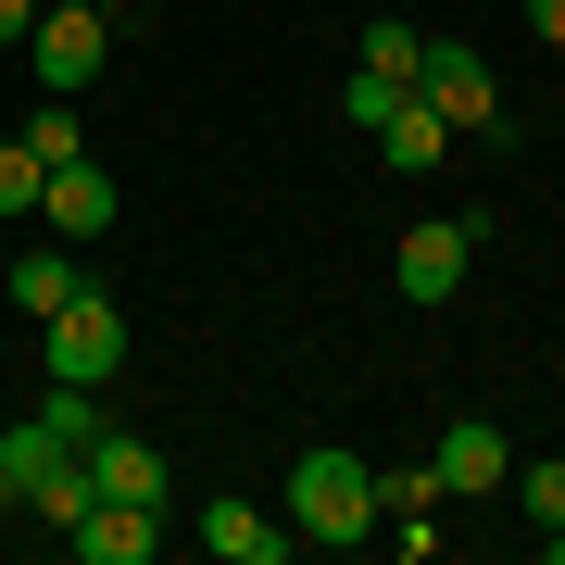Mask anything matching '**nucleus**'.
<instances>
[{
    "label": "nucleus",
    "instance_id": "nucleus-1",
    "mask_svg": "<svg viewBox=\"0 0 565 565\" xmlns=\"http://www.w3.org/2000/svg\"><path fill=\"white\" fill-rule=\"evenodd\" d=\"M289 541H315V553L377 541V465L340 452V440H315L302 465H289Z\"/></svg>",
    "mask_w": 565,
    "mask_h": 565
},
{
    "label": "nucleus",
    "instance_id": "nucleus-2",
    "mask_svg": "<svg viewBox=\"0 0 565 565\" xmlns=\"http://www.w3.org/2000/svg\"><path fill=\"white\" fill-rule=\"evenodd\" d=\"M102 51H114V25L88 13V0H51V13L25 25V76H39V102H88V88H102Z\"/></svg>",
    "mask_w": 565,
    "mask_h": 565
},
{
    "label": "nucleus",
    "instance_id": "nucleus-3",
    "mask_svg": "<svg viewBox=\"0 0 565 565\" xmlns=\"http://www.w3.org/2000/svg\"><path fill=\"white\" fill-rule=\"evenodd\" d=\"M415 102L452 126V139H515L503 126V76H490L465 39H427V63H415Z\"/></svg>",
    "mask_w": 565,
    "mask_h": 565
},
{
    "label": "nucleus",
    "instance_id": "nucleus-4",
    "mask_svg": "<svg viewBox=\"0 0 565 565\" xmlns=\"http://www.w3.org/2000/svg\"><path fill=\"white\" fill-rule=\"evenodd\" d=\"M39 364L63 390H114V364H126V315L102 302V289H76V302L51 315V340H39Z\"/></svg>",
    "mask_w": 565,
    "mask_h": 565
},
{
    "label": "nucleus",
    "instance_id": "nucleus-5",
    "mask_svg": "<svg viewBox=\"0 0 565 565\" xmlns=\"http://www.w3.org/2000/svg\"><path fill=\"white\" fill-rule=\"evenodd\" d=\"M465 264H478V214H427V226H403V302H452Z\"/></svg>",
    "mask_w": 565,
    "mask_h": 565
},
{
    "label": "nucleus",
    "instance_id": "nucleus-6",
    "mask_svg": "<svg viewBox=\"0 0 565 565\" xmlns=\"http://www.w3.org/2000/svg\"><path fill=\"white\" fill-rule=\"evenodd\" d=\"M427 465H440V503H490V490L515 478L503 427H478V415H452V427H440V452H427Z\"/></svg>",
    "mask_w": 565,
    "mask_h": 565
},
{
    "label": "nucleus",
    "instance_id": "nucleus-7",
    "mask_svg": "<svg viewBox=\"0 0 565 565\" xmlns=\"http://www.w3.org/2000/svg\"><path fill=\"white\" fill-rule=\"evenodd\" d=\"M63 553H76V565H151L163 553V515L151 503H88L76 527H63Z\"/></svg>",
    "mask_w": 565,
    "mask_h": 565
},
{
    "label": "nucleus",
    "instance_id": "nucleus-8",
    "mask_svg": "<svg viewBox=\"0 0 565 565\" xmlns=\"http://www.w3.org/2000/svg\"><path fill=\"white\" fill-rule=\"evenodd\" d=\"M39 226H51V239H102V226H114V177H102V163H51V189H39Z\"/></svg>",
    "mask_w": 565,
    "mask_h": 565
},
{
    "label": "nucleus",
    "instance_id": "nucleus-9",
    "mask_svg": "<svg viewBox=\"0 0 565 565\" xmlns=\"http://www.w3.org/2000/svg\"><path fill=\"white\" fill-rule=\"evenodd\" d=\"M0 289H13V315H63V302H76V289H88V264H76V239H39V252H13V277H0Z\"/></svg>",
    "mask_w": 565,
    "mask_h": 565
},
{
    "label": "nucleus",
    "instance_id": "nucleus-10",
    "mask_svg": "<svg viewBox=\"0 0 565 565\" xmlns=\"http://www.w3.org/2000/svg\"><path fill=\"white\" fill-rule=\"evenodd\" d=\"M88 478H102V503H151V515H163V490H177V478H163V452H151V440H126V427H102Z\"/></svg>",
    "mask_w": 565,
    "mask_h": 565
},
{
    "label": "nucleus",
    "instance_id": "nucleus-11",
    "mask_svg": "<svg viewBox=\"0 0 565 565\" xmlns=\"http://www.w3.org/2000/svg\"><path fill=\"white\" fill-rule=\"evenodd\" d=\"M202 553H226V565H289V527L264 515V503H202Z\"/></svg>",
    "mask_w": 565,
    "mask_h": 565
},
{
    "label": "nucleus",
    "instance_id": "nucleus-12",
    "mask_svg": "<svg viewBox=\"0 0 565 565\" xmlns=\"http://www.w3.org/2000/svg\"><path fill=\"white\" fill-rule=\"evenodd\" d=\"M440 151H452V126H440V114H427L415 88H403V102H390V126H377V163H390V177H427Z\"/></svg>",
    "mask_w": 565,
    "mask_h": 565
},
{
    "label": "nucleus",
    "instance_id": "nucleus-13",
    "mask_svg": "<svg viewBox=\"0 0 565 565\" xmlns=\"http://www.w3.org/2000/svg\"><path fill=\"white\" fill-rule=\"evenodd\" d=\"M51 452H76V440H51V427H39V415H25V427H0V515H13V503H25V478H39V465H51Z\"/></svg>",
    "mask_w": 565,
    "mask_h": 565
},
{
    "label": "nucleus",
    "instance_id": "nucleus-14",
    "mask_svg": "<svg viewBox=\"0 0 565 565\" xmlns=\"http://www.w3.org/2000/svg\"><path fill=\"white\" fill-rule=\"evenodd\" d=\"M415 63H427V39L403 25V0H377V25H364V76H403L415 88Z\"/></svg>",
    "mask_w": 565,
    "mask_h": 565
},
{
    "label": "nucleus",
    "instance_id": "nucleus-15",
    "mask_svg": "<svg viewBox=\"0 0 565 565\" xmlns=\"http://www.w3.org/2000/svg\"><path fill=\"white\" fill-rule=\"evenodd\" d=\"M39 189H51V163L25 139H0V226H39Z\"/></svg>",
    "mask_w": 565,
    "mask_h": 565
},
{
    "label": "nucleus",
    "instance_id": "nucleus-16",
    "mask_svg": "<svg viewBox=\"0 0 565 565\" xmlns=\"http://www.w3.org/2000/svg\"><path fill=\"white\" fill-rule=\"evenodd\" d=\"M13 139L39 151V163H76V151H88V126H76V102H39V114L13 126Z\"/></svg>",
    "mask_w": 565,
    "mask_h": 565
},
{
    "label": "nucleus",
    "instance_id": "nucleus-17",
    "mask_svg": "<svg viewBox=\"0 0 565 565\" xmlns=\"http://www.w3.org/2000/svg\"><path fill=\"white\" fill-rule=\"evenodd\" d=\"M515 503H527V527H565V452L515 465Z\"/></svg>",
    "mask_w": 565,
    "mask_h": 565
},
{
    "label": "nucleus",
    "instance_id": "nucleus-18",
    "mask_svg": "<svg viewBox=\"0 0 565 565\" xmlns=\"http://www.w3.org/2000/svg\"><path fill=\"white\" fill-rule=\"evenodd\" d=\"M390 102H403V76H364V63H352V88H340V114H352V126H390Z\"/></svg>",
    "mask_w": 565,
    "mask_h": 565
},
{
    "label": "nucleus",
    "instance_id": "nucleus-19",
    "mask_svg": "<svg viewBox=\"0 0 565 565\" xmlns=\"http://www.w3.org/2000/svg\"><path fill=\"white\" fill-rule=\"evenodd\" d=\"M51 0H0V51H25V25H39Z\"/></svg>",
    "mask_w": 565,
    "mask_h": 565
},
{
    "label": "nucleus",
    "instance_id": "nucleus-20",
    "mask_svg": "<svg viewBox=\"0 0 565 565\" xmlns=\"http://www.w3.org/2000/svg\"><path fill=\"white\" fill-rule=\"evenodd\" d=\"M527 25H541V39H565V0H527Z\"/></svg>",
    "mask_w": 565,
    "mask_h": 565
}]
</instances>
